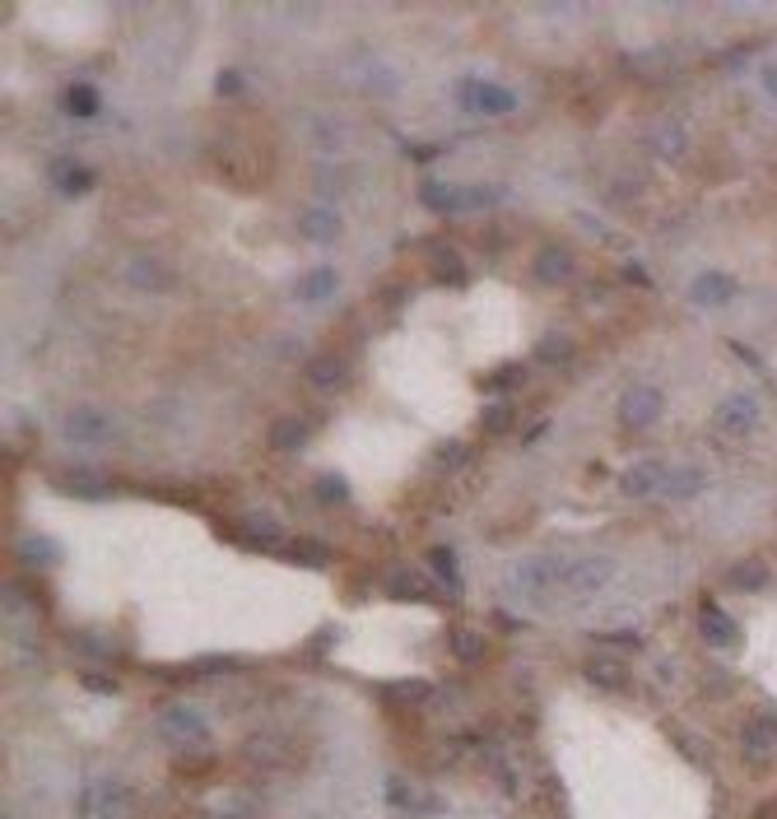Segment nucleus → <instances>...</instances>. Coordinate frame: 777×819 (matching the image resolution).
Listing matches in <instances>:
<instances>
[{
	"instance_id": "bb28decb",
	"label": "nucleus",
	"mask_w": 777,
	"mask_h": 819,
	"mask_svg": "<svg viewBox=\"0 0 777 819\" xmlns=\"http://www.w3.org/2000/svg\"><path fill=\"white\" fill-rule=\"evenodd\" d=\"M726 587H736V591H764V587H768V564H764V559H740V564L726 573Z\"/></svg>"
},
{
	"instance_id": "393cba45",
	"label": "nucleus",
	"mask_w": 777,
	"mask_h": 819,
	"mask_svg": "<svg viewBox=\"0 0 777 819\" xmlns=\"http://www.w3.org/2000/svg\"><path fill=\"white\" fill-rule=\"evenodd\" d=\"M531 359H536L540 368H559V363L573 359V340L563 336V331H550V336H540V340H536Z\"/></svg>"
},
{
	"instance_id": "c9c22d12",
	"label": "nucleus",
	"mask_w": 777,
	"mask_h": 819,
	"mask_svg": "<svg viewBox=\"0 0 777 819\" xmlns=\"http://www.w3.org/2000/svg\"><path fill=\"white\" fill-rule=\"evenodd\" d=\"M312 494L322 498V503H345L349 484H345V475H317V480H312Z\"/></svg>"
},
{
	"instance_id": "dca6fc26",
	"label": "nucleus",
	"mask_w": 777,
	"mask_h": 819,
	"mask_svg": "<svg viewBox=\"0 0 777 819\" xmlns=\"http://www.w3.org/2000/svg\"><path fill=\"white\" fill-rule=\"evenodd\" d=\"M298 233L308 242H335L340 238V210L335 205H308L298 215Z\"/></svg>"
},
{
	"instance_id": "2eb2a0df",
	"label": "nucleus",
	"mask_w": 777,
	"mask_h": 819,
	"mask_svg": "<svg viewBox=\"0 0 777 819\" xmlns=\"http://www.w3.org/2000/svg\"><path fill=\"white\" fill-rule=\"evenodd\" d=\"M233 536H238L242 545H252V550H280L284 526L275 522V517H242V522L233 526Z\"/></svg>"
},
{
	"instance_id": "e433bc0d",
	"label": "nucleus",
	"mask_w": 777,
	"mask_h": 819,
	"mask_svg": "<svg viewBox=\"0 0 777 819\" xmlns=\"http://www.w3.org/2000/svg\"><path fill=\"white\" fill-rule=\"evenodd\" d=\"M508 424H512V405L498 401V405H489V410H484V429H489V433H508Z\"/></svg>"
},
{
	"instance_id": "4c0bfd02",
	"label": "nucleus",
	"mask_w": 777,
	"mask_h": 819,
	"mask_svg": "<svg viewBox=\"0 0 777 819\" xmlns=\"http://www.w3.org/2000/svg\"><path fill=\"white\" fill-rule=\"evenodd\" d=\"M470 461V447L466 443H447L443 452H438V466H466Z\"/></svg>"
},
{
	"instance_id": "9b49d317",
	"label": "nucleus",
	"mask_w": 777,
	"mask_h": 819,
	"mask_svg": "<svg viewBox=\"0 0 777 819\" xmlns=\"http://www.w3.org/2000/svg\"><path fill=\"white\" fill-rule=\"evenodd\" d=\"M121 280L131 284V289H140V294H159V289L173 284V270L163 266L159 256H131V261L121 266Z\"/></svg>"
},
{
	"instance_id": "37998d69",
	"label": "nucleus",
	"mask_w": 777,
	"mask_h": 819,
	"mask_svg": "<svg viewBox=\"0 0 777 819\" xmlns=\"http://www.w3.org/2000/svg\"><path fill=\"white\" fill-rule=\"evenodd\" d=\"M238 89H242V80H238V75H233V70H228L224 80H219V94H238Z\"/></svg>"
},
{
	"instance_id": "5701e85b",
	"label": "nucleus",
	"mask_w": 777,
	"mask_h": 819,
	"mask_svg": "<svg viewBox=\"0 0 777 819\" xmlns=\"http://www.w3.org/2000/svg\"><path fill=\"white\" fill-rule=\"evenodd\" d=\"M429 694H433V685L429 680H419V675L415 680H387V685H382V699L396 703V708H419Z\"/></svg>"
},
{
	"instance_id": "6e6552de",
	"label": "nucleus",
	"mask_w": 777,
	"mask_h": 819,
	"mask_svg": "<svg viewBox=\"0 0 777 819\" xmlns=\"http://www.w3.org/2000/svg\"><path fill=\"white\" fill-rule=\"evenodd\" d=\"M712 424H717L726 438H745V433H754V424H759V401L745 396V391H736V396H726V401L712 410Z\"/></svg>"
},
{
	"instance_id": "c85d7f7f",
	"label": "nucleus",
	"mask_w": 777,
	"mask_h": 819,
	"mask_svg": "<svg viewBox=\"0 0 777 819\" xmlns=\"http://www.w3.org/2000/svg\"><path fill=\"white\" fill-rule=\"evenodd\" d=\"M429 573L438 578V587L443 591H461V573H456V554L452 550H429Z\"/></svg>"
},
{
	"instance_id": "412c9836",
	"label": "nucleus",
	"mask_w": 777,
	"mask_h": 819,
	"mask_svg": "<svg viewBox=\"0 0 777 819\" xmlns=\"http://www.w3.org/2000/svg\"><path fill=\"white\" fill-rule=\"evenodd\" d=\"M335 289H340L335 266H312L308 275L298 280V298H308V303H326V298H335Z\"/></svg>"
},
{
	"instance_id": "423d86ee",
	"label": "nucleus",
	"mask_w": 777,
	"mask_h": 819,
	"mask_svg": "<svg viewBox=\"0 0 777 819\" xmlns=\"http://www.w3.org/2000/svg\"><path fill=\"white\" fill-rule=\"evenodd\" d=\"M61 433H66V443L75 447H103L117 438V424H112L108 410H98V405H80V410H70L66 419H61Z\"/></svg>"
},
{
	"instance_id": "0eeeda50",
	"label": "nucleus",
	"mask_w": 777,
	"mask_h": 819,
	"mask_svg": "<svg viewBox=\"0 0 777 819\" xmlns=\"http://www.w3.org/2000/svg\"><path fill=\"white\" fill-rule=\"evenodd\" d=\"M666 410V396H661L652 382H633L624 396H619V424L624 429H652Z\"/></svg>"
},
{
	"instance_id": "7ed1b4c3",
	"label": "nucleus",
	"mask_w": 777,
	"mask_h": 819,
	"mask_svg": "<svg viewBox=\"0 0 777 819\" xmlns=\"http://www.w3.org/2000/svg\"><path fill=\"white\" fill-rule=\"evenodd\" d=\"M563 564H568V559H559V554L522 559V564L512 568V587L522 591L526 601H550V596H559V587H563Z\"/></svg>"
},
{
	"instance_id": "ddd939ff",
	"label": "nucleus",
	"mask_w": 777,
	"mask_h": 819,
	"mask_svg": "<svg viewBox=\"0 0 777 819\" xmlns=\"http://www.w3.org/2000/svg\"><path fill=\"white\" fill-rule=\"evenodd\" d=\"M740 745H745V759H768V754L777 750V717L773 712H754L750 722H745Z\"/></svg>"
},
{
	"instance_id": "a878e982",
	"label": "nucleus",
	"mask_w": 777,
	"mask_h": 819,
	"mask_svg": "<svg viewBox=\"0 0 777 819\" xmlns=\"http://www.w3.org/2000/svg\"><path fill=\"white\" fill-rule=\"evenodd\" d=\"M308 443V419H275L270 424V447L275 452H298Z\"/></svg>"
},
{
	"instance_id": "473e14b6",
	"label": "nucleus",
	"mask_w": 777,
	"mask_h": 819,
	"mask_svg": "<svg viewBox=\"0 0 777 819\" xmlns=\"http://www.w3.org/2000/svg\"><path fill=\"white\" fill-rule=\"evenodd\" d=\"M647 145L657 149V154H666V159H675V154L684 149V131L675 126V121H670V126H657V131L647 135Z\"/></svg>"
},
{
	"instance_id": "f03ea898",
	"label": "nucleus",
	"mask_w": 777,
	"mask_h": 819,
	"mask_svg": "<svg viewBox=\"0 0 777 819\" xmlns=\"http://www.w3.org/2000/svg\"><path fill=\"white\" fill-rule=\"evenodd\" d=\"M154 726L173 750H205L210 745V722H205V712L196 703H168Z\"/></svg>"
},
{
	"instance_id": "c756f323",
	"label": "nucleus",
	"mask_w": 777,
	"mask_h": 819,
	"mask_svg": "<svg viewBox=\"0 0 777 819\" xmlns=\"http://www.w3.org/2000/svg\"><path fill=\"white\" fill-rule=\"evenodd\" d=\"M52 177H56V187L66 191V196H80V191H89V182H94V177H89V168H75L70 159H56L52 163Z\"/></svg>"
},
{
	"instance_id": "39448f33",
	"label": "nucleus",
	"mask_w": 777,
	"mask_h": 819,
	"mask_svg": "<svg viewBox=\"0 0 777 819\" xmlns=\"http://www.w3.org/2000/svg\"><path fill=\"white\" fill-rule=\"evenodd\" d=\"M456 103L466 112H480V117H508V112L517 108V94H512L508 84L466 75V80H456Z\"/></svg>"
},
{
	"instance_id": "a19ab883",
	"label": "nucleus",
	"mask_w": 777,
	"mask_h": 819,
	"mask_svg": "<svg viewBox=\"0 0 777 819\" xmlns=\"http://www.w3.org/2000/svg\"><path fill=\"white\" fill-rule=\"evenodd\" d=\"M759 84H764V94L777 98V66H764V75H759Z\"/></svg>"
},
{
	"instance_id": "f704fd0d",
	"label": "nucleus",
	"mask_w": 777,
	"mask_h": 819,
	"mask_svg": "<svg viewBox=\"0 0 777 819\" xmlns=\"http://www.w3.org/2000/svg\"><path fill=\"white\" fill-rule=\"evenodd\" d=\"M452 652H456L461 661H480V657H484V633L456 629V633H452Z\"/></svg>"
},
{
	"instance_id": "a211bd4d",
	"label": "nucleus",
	"mask_w": 777,
	"mask_h": 819,
	"mask_svg": "<svg viewBox=\"0 0 777 819\" xmlns=\"http://www.w3.org/2000/svg\"><path fill=\"white\" fill-rule=\"evenodd\" d=\"M387 796H391V806L410 810V815H438V810H443V801H438L433 792H424V787H410V782H401V778H391Z\"/></svg>"
},
{
	"instance_id": "6ab92c4d",
	"label": "nucleus",
	"mask_w": 777,
	"mask_h": 819,
	"mask_svg": "<svg viewBox=\"0 0 777 819\" xmlns=\"http://www.w3.org/2000/svg\"><path fill=\"white\" fill-rule=\"evenodd\" d=\"M205 819H252L256 815V801L252 796H242V792H215L210 801H205Z\"/></svg>"
},
{
	"instance_id": "20e7f679",
	"label": "nucleus",
	"mask_w": 777,
	"mask_h": 819,
	"mask_svg": "<svg viewBox=\"0 0 777 819\" xmlns=\"http://www.w3.org/2000/svg\"><path fill=\"white\" fill-rule=\"evenodd\" d=\"M615 578V559H605V554H587V559H568L563 564V587L559 596L568 601H591L605 582Z\"/></svg>"
},
{
	"instance_id": "f257e3e1",
	"label": "nucleus",
	"mask_w": 777,
	"mask_h": 819,
	"mask_svg": "<svg viewBox=\"0 0 777 819\" xmlns=\"http://www.w3.org/2000/svg\"><path fill=\"white\" fill-rule=\"evenodd\" d=\"M419 201L438 210V215H466V210H489L503 201V187H452V182H424Z\"/></svg>"
},
{
	"instance_id": "ea45409f",
	"label": "nucleus",
	"mask_w": 777,
	"mask_h": 819,
	"mask_svg": "<svg viewBox=\"0 0 777 819\" xmlns=\"http://www.w3.org/2000/svg\"><path fill=\"white\" fill-rule=\"evenodd\" d=\"M605 643H610V647H638V638H633L629 629H619V633H610Z\"/></svg>"
},
{
	"instance_id": "9d476101",
	"label": "nucleus",
	"mask_w": 777,
	"mask_h": 819,
	"mask_svg": "<svg viewBox=\"0 0 777 819\" xmlns=\"http://www.w3.org/2000/svg\"><path fill=\"white\" fill-rule=\"evenodd\" d=\"M666 475H670L666 461H638V466H629L619 475V489L629 498H657L666 494Z\"/></svg>"
},
{
	"instance_id": "aec40b11",
	"label": "nucleus",
	"mask_w": 777,
	"mask_h": 819,
	"mask_svg": "<svg viewBox=\"0 0 777 819\" xmlns=\"http://www.w3.org/2000/svg\"><path fill=\"white\" fill-rule=\"evenodd\" d=\"M708 489V470L703 466H670L666 475V494L661 498H694Z\"/></svg>"
},
{
	"instance_id": "58836bf2",
	"label": "nucleus",
	"mask_w": 777,
	"mask_h": 819,
	"mask_svg": "<svg viewBox=\"0 0 777 819\" xmlns=\"http://www.w3.org/2000/svg\"><path fill=\"white\" fill-rule=\"evenodd\" d=\"M517 377H522V368H517V363H508V368H498V373H494V387H512Z\"/></svg>"
},
{
	"instance_id": "1a4fd4ad",
	"label": "nucleus",
	"mask_w": 777,
	"mask_h": 819,
	"mask_svg": "<svg viewBox=\"0 0 777 819\" xmlns=\"http://www.w3.org/2000/svg\"><path fill=\"white\" fill-rule=\"evenodd\" d=\"M84 806L98 819H135V792L126 782H98L94 792L84 796Z\"/></svg>"
},
{
	"instance_id": "2f4dec72",
	"label": "nucleus",
	"mask_w": 777,
	"mask_h": 819,
	"mask_svg": "<svg viewBox=\"0 0 777 819\" xmlns=\"http://www.w3.org/2000/svg\"><path fill=\"white\" fill-rule=\"evenodd\" d=\"M284 550H289V559H294V564H312V568H322L326 559H331V550H326L322 540H289Z\"/></svg>"
},
{
	"instance_id": "4be33fe9",
	"label": "nucleus",
	"mask_w": 777,
	"mask_h": 819,
	"mask_svg": "<svg viewBox=\"0 0 777 819\" xmlns=\"http://www.w3.org/2000/svg\"><path fill=\"white\" fill-rule=\"evenodd\" d=\"M308 382L317 391H335L345 382V359L340 354H312L308 359Z\"/></svg>"
},
{
	"instance_id": "b1692460",
	"label": "nucleus",
	"mask_w": 777,
	"mask_h": 819,
	"mask_svg": "<svg viewBox=\"0 0 777 819\" xmlns=\"http://www.w3.org/2000/svg\"><path fill=\"white\" fill-rule=\"evenodd\" d=\"M587 680L591 685H605V689H629V666L615 657H591L587 661Z\"/></svg>"
},
{
	"instance_id": "72a5a7b5",
	"label": "nucleus",
	"mask_w": 777,
	"mask_h": 819,
	"mask_svg": "<svg viewBox=\"0 0 777 819\" xmlns=\"http://www.w3.org/2000/svg\"><path fill=\"white\" fill-rule=\"evenodd\" d=\"M66 108L75 112V117H94V112H98V89H89V84H70V89H66Z\"/></svg>"
},
{
	"instance_id": "79ce46f5",
	"label": "nucleus",
	"mask_w": 777,
	"mask_h": 819,
	"mask_svg": "<svg viewBox=\"0 0 777 819\" xmlns=\"http://www.w3.org/2000/svg\"><path fill=\"white\" fill-rule=\"evenodd\" d=\"M84 685H89V689H98V694H112V689H117V685H112V680H103V675H84Z\"/></svg>"
},
{
	"instance_id": "f3484780",
	"label": "nucleus",
	"mask_w": 777,
	"mask_h": 819,
	"mask_svg": "<svg viewBox=\"0 0 777 819\" xmlns=\"http://www.w3.org/2000/svg\"><path fill=\"white\" fill-rule=\"evenodd\" d=\"M531 270H536L540 284H568L577 266H573V252H568V247H554V242H550V247H540V252H536Z\"/></svg>"
},
{
	"instance_id": "7c9ffc66",
	"label": "nucleus",
	"mask_w": 777,
	"mask_h": 819,
	"mask_svg": "<svg viewBox=\"0 0 777 819\" xmlns=\"http://www.w3.org/2000/svg\"><path fill=\"white\" fill-rule=\"evenodd\" d=\"M19 559H28V564H56L61 559V545L56 540H47V536H28V540H19Z\"/></svg>"
},
{
	"instance_id": "4468645a",
	"label": "nucleus",
	"mask_w": 777,
	"mask_h": 819,
	"mask_svg": "<svg viewBox=\"0 0 777 819\" xmlns=\"http://www.w3.org/2000/svg\"><path fill=\"white\" fill-rule=\"evenodd\" d=\"M689 298L703 303V308H726V303L736 298V280L722 275V270H703V275L689 284Z\"/></svg>"
},
{
	"instance_id": "f8f14e48",
	"label": "nucleus",
	"mask_w": 777,
	"mask_h": 819,
	"mask_svg": "<svg viewBox=\"0 0 777 819\" xmlns=\"http://www.w3.org/2000/svg\"><path fill=\"white\" fill-rule=\"evenodd\" d=\"M698 633H703V643H712V647H736V638H740L736 619L726 615L717 601H703V610H698Z\"/></svg>"
},
{
	"instance_id": "cd10ccee",
	"label": "nucleus",
	"mask_w": 777,
	"mask_h": 819,
	"mask_svg": "<svg viewBox=\"0 0 777 819\" xmlns=\"http://www.w3.org/2000/svg\"><path fill=\"white\" fill-rule=\"evenodd\" d=\"M387 591L391 596H401V601H429V578H419L415 568H396L387 578Z\"/></svg>"
}]
</instances>
